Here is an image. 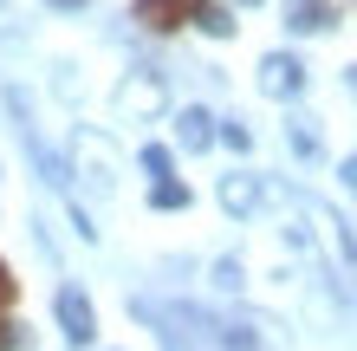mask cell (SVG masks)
Here are the masks:
<instances>
[{"mask_svg": "<svg viewBox=\"0 0 357 351\" xmlns=\"http://www.w3.org/2000/svg\"><path fill=\"white\" fill-rule=\"evenodd\" d=\"M221 137L234 143V150H247V143H254V130H247V124H221Z\"/></svg>", "mask_w": 357, "mask_h": 351, "instance_id": "cell-11", "label": "cell"}, {"mask_svg": "<svg viewBox=\"0 0 357 351\" xmlns=\"http://www.w3.org/2000/svg\"><path fill=\"white\" fill-rule=\"evenodd\" d=\"M221 209L227 215H254L260 209V176H221Z\"/></svg>", "mask_w": 357, "mask_h": 351, "instance_id": "cell-4", "label": "cell"}, {"mask_svg": "<svg viewBox=\"0 0 357 351\" xmlns=\"http://www.w3.org/2000/svg\"><path fill=\"white\" fill-rule=\"evenodd\" d=\"M7 299H13V274L0 267V306H7Z\"/></svg>", "mask_w": 357, "mask_h": 351, "instance_id": "cell-12", "label": "cell"}, {"mask_svg": "<svg viewBox=\"0 0 357 351\" xmlns=\"http://www.w3.org/2000/svg\"><path fill=\"white\" fill-rule=\"evenodd\" d=\"M247 7H254V0H247Z\"/></svg>", "mask_w": 357, "mask_h": 351, "instance_id": "cell-15", "label": "cell"}, {"mask_svg": "<svg viewBox=\"0 0 357 351\" xmlns=\"http://www.w3.org/2000/svg\"><path fill=\"white\" fill-rule=\"evenodd\" d=\"M202 7L208 0H137V20L156 27V33H169V27H182V20H202Z\"/></svg>", "mask_w": 357, "mask_h": 351, "instance_id": "cell-2", "label": "cell"}, {"mask_svg": "<svg viewBox=\"0 0 357 351\" xmlns=\"http://www.w3.org/2000/svg\"><path fill=\"white\" fill-rule=\"evenodd\" d=\"M143 170H150V176H169L176 163H169V150H162V143H150V150H143Z\"/></svg>", "mask_w": 357, "mask_h": 351, "instance_id": "cell-10", "label": "cell"}, {"mask_svg": "<svg viewBox=\"0 0 357 351\" xmlns=\"http://www.w3.org/2000/svg\"><path fill=\"white\" fill-rule=\"evenodd\" d=\"M46 7H85V0H46Z\"/></svg>", "mask_w": 357, "mask_h": 351, "instance_id": "cell-14", "label": "cell"}, {"mask_svg": "<svg viewBox=\"0 0 357 351\" xmlns=\"http://www.w3.org/2000/svg\"><path fill=\"white\" fill-rule=\"evenodd\" d=\"M260 85H266L273 98H292V91L305 85V66H299V59H292V52H273L266 66H260Z\"/></svg>", "mask_w": 357, "mask_h": 351, "instance_id": "cell-3", "label": "cell"}, {"mask_svg": "<svg viewBox=\"0 0 357 351\" xmlns=\"http://www.w3.org/2000/svg\"><path fill=\"white\" fill-rule=\"evenodd\" d=\"M344 182H351V189H357V156H351V163H344Z\"/></svg>", "mask_w": 357, "mask_h": 351, "instance_id": "cell-13", "label": "cell"}, {"mask_svg": "<svg viewBox=\"0 0 357 351\" xmlns=\"http://www.w3.org/2000/svg\"><path fill=\"white\" fill-rule=\"evenodd\" d=\"M286 27L292 33H325L331 27V0H286Z\"/></svg>", "mask_w": 357, "mask_h": 351, "instance_id": "cell-5", "label": "cell"}, {"mask_svg": "<svg viewBox=\"0 0 357 351\" xmlns=\"http://www.w3.org/2000/svg\"><path fill=\"white\" fill-rule=\"evenodd\" d=\"M176 137H182V150H208V143H215V117H208V111H182Z\"/></svg>", "mask_w": 357, "mask_h": 351, "instance_id": "cell-7", "label": "cell"}, {"mask_svg": "<svg viewBox=\"0 0 357 351\" xmlns=\"http://www.w3.org/2000/svg\"><path fill=\"white\" fill-rule=\"evenodd\" d=\"M117 105H123V111H130V117H143V111H156V105H162V85H156V78H150V72H137V78H130V85H123V91H117Z\"/></svg>", "mask_w": 357, "mask_h": 351, "instance_id": "cell-6", "label": "cell"}, {"mask_svg": "<svg viewBox=\"0 0 357 351\" xmlns=\"http://www.w3.org/2000/svg\"><path fill=\"white\" fill-rule=\"evenodd\" d=\"M292 150H299V156H319V137H312V124H305V117L292 124Z\"/></svg>", "mask_w": 357, "mask_h": 351, "instance_id": "cell-9", "label": "cell"}, {"mask_svg": "<svg viewBox=\"0 0 357 351\" xmlns=\"http://www.w3.org/2000/svg\"><path fill=\"white\" fill-rule=\"evenodd\" d=\"M150 202H156V209H188V189H182L176 176H156V189H150Z\"/></svg>", "mask_w": 357, "mask_h": 351, "instance_id": "cell-8", "label": "cell"}, {"mask_svg": "<svg viewBox=\"0 0 357 351\" xmlns=\"http://www.w3.org/2000/svg\"><path fill=\"white\" fill-rule=\"evenodd\" d=\"M59 325H66V338H72V345H91V338H98L91 299L78 293V286H66V293H59Z\"/></svg>", "mask_w": 357, "mask_h": 351, "instance_id": "cell-1", "label": "cell"}]
</instances>
